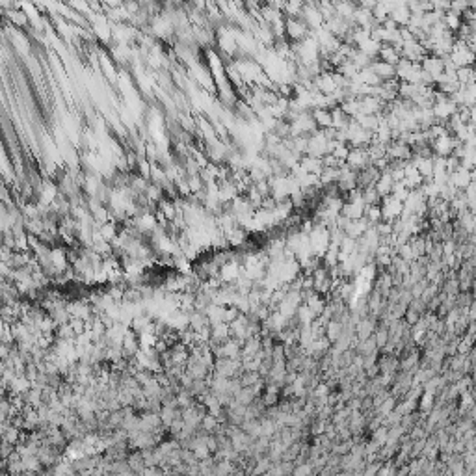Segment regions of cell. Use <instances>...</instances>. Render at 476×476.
Wrapping results in <instances>:
<instances>
[{"label": "cell", "mask_w": 476, "mask_h": 476, "mask_svg": "<svg viewBox=\"0 0 476 476\" xmlns=\"http://www.w3.org/2000/svg\"><path fill=\"white\" fill-rule=\"evenodd\" d=\"M381 214H383V221H394L398 220L404 212V203L398 201L396 197H383L381 199Z\"/></svg>", "instance_id": "5b68a950"}, {"label": "cell", "mask_w": 476, "mask_h": 476, "mask_svg": "<svg viewBox=\"0 0 476 476\" xmlns=\"http://www.w3.org/2000/svg\"><path fill=\"white\" fill-rule=\"evenodd\" d=\"M346 164L352 168L354 171H363L365 168L372 164L370 162V156H368V151L366 149H359V147H350V154L346 158Z\"/></svg>", "instance_id": "8992f818"}, {"label": "cell", "mask_w": 476, "mask_h": 476, "mask_svg": "<svg viewBox=\"0 0 476 476\" xmlns=\"http://www.w3.org/2000/svg\"><path fill=\"white\" fill-rule=\"evenodd\" d=\"M285 30H287V37L290 43H301L303 39L309 37V34H311L309 26H307L299 17L298 19H292V17L285 19Z\"/></svg>", "instance_id": "3957f363"}, {"label": "cell", "mask_w": 476, "mask_h": 476, "mask_svg": "<svg viewBox=\"0 0 476 476\" xmlns=\"http://www.w3.org/2000/svg\"><path fill=\"white\" fill-rule=\"evenodd\" d=\"M461 166L467 168V170H474L476 168V147H469L465 145L463 156H461Z\"/></svg>", "instance_id": "44dd1931"}, {"label": "cell", "mask_w": 476, "mask_h": 476, "mask_svg": "<svg viewBox=\"0 0 476 476\" xmlns=\"http://www.w3.org/2000/svg\"><path fill=\"white\" fill-rule=\"evenodd\" d=\"M299 19L309 26L311 32H316L320 30V28H324V23H326V19H324L322 12H320V8H318V2H305Z\"/></svg>", "instance_id": "7a4b0ae2"}, {"label": "cell", "mask_w": 476, "mask_h": 476, "mask_svg": "<svg viewBox=\"0 0 476 476\" xmlns=\"http://www.w3.org/2000/svg\"><path fill=\"white\" fill-rule=\"evenodd\" d=\"M312 119L316 123V127L320 130H328V128H333V117H331L330 110H324V108H316L312 110Z\"/></svg>", "instance_id": "9a60e30c"}, {"label": "cell", "mask_w": 476, "mask_h": 476, "mask_svg": "<svg viewBox=\"0 0 476 476\" xmlns=\"http://www.w3.org/2000/svg\"><path fill=\"white\" fill-rule=\"evenodd\" d=\"M456 76H458V82L461 86H470V84H474V82H476V74H474V69H472V67L458 69Z\"/></svg>", "instance_id": "ffe728a7"}, {"label": "cell", "mask_w": 476, "mask_h": 476, "mask_svg": "<svg viewBox=\"0 0 476 476\" xmlns=\"http://www.w3.org/2000/svg\"><path fill=\"white\" fill-rule=\"evenodd\" d=\"M421 67L424 73H428L435 80L437 76H441V74L445 73V61H443V58H439V56L428 54L426 58L421 61Z\"/></svg>", "instance_id": "52a82bcc"}, {"label": "cell", "mask_w": 476, "mask_h": 476, "mask_svg": "<svg viewBox=\"0 0 476 476\" xmlns=\"http://www.w3.org/2000/svg\"><path fill=\"white\" fill-rule=\"evenodd\" d=\"M445 25H446V28L452 32V34H458L459 32V28L463 26V15H458V13H454V12H448V13H445Z\"/></svg>", "instance_id": "ac0fdd59"}, {"label": "cell", "mask_w": 476, "mask_h": 476, "mask_svg": "<svg viewBox=\"0 0 476 476\" xmlns=\"http://www.w3.org/2000/svg\"><path fill=\"white\" fill-rule=\"evenodd\" d=\"M348 154H350V145H348V143H339V141H337L335 149L331 151V156H335L339 162H346Z\"/></svg>", "instance_id": "603a6c76"}, {"label": "cell", "mask_w": 476, "mask_h": 476, "mask_svg": "<svg viewBox=\"0 0 476 476\" xmlns=\"http://www.w3.org/2000/svg\"><path fill=\"white\" fill-rule=\"evenodd\" d=\"M363 218L368 221V225H370V227H376L378 223H381V221H383L381 207H379V205H374V207H365V216H363Z\"/></svg>", "instance_id": "e0dca14e"}, {"label": "cell", "mask_w": 476, "mask_h": 476, "mask_svg": "<svg viewBox=\"0 0 476 476\" xmlns=\"http://www.w3.org/2000/svg\"><path fill=\"white\" fill-rule=\"evenodd\" d=\"M472 69H474V74H476V63H474V65H472Z\"/></svg>", "instance_id": "4316f807"}, {"label": "cell", "mask_w": 476, "mask_h": 476, "mask_svg": "<svg viewBox=\"0 0 476 476\" xmlns=\"http://www.w3.org/2000/svg\"><path fill=\"white\" fill-rule=\"evenodd\" d=\"M10 19H12V23L15 26H28V15H26L25 12H12L10 13Z\"/></svg>", "instance_id": "cb8c5ba5"}, {"label": "cell", "mask_w": 476, "mask_h": 476, "mask_svg": "<svg viewBox=\"0 0 476 476\" xmlns=\"http://www.w3.org/2000/svg\"><path fill=\"white\" fill-rule=\"evenodd\" d=\"M378 60H381V61H385V63H389V65H394V67H396L398 63H400V60H402V50L396 49V47H392V45H381Z\"/></svg>", "instance_id": "8fae6325"}, {"label": "cell", "mask_w": 476, "mask_h": 476, "mask_svg": "<svg viewBox=\"0 0 476 476\" xmlns=\"http://www.w3.org/2000/svg\"><path fill=\"white\" fill-rule=\"evenodd\" d=\"M389 17L394 21L398 25V28H406V26L409 25V21H411V12H409L408 8V2H394V10L391 12V15Z\"/></svg>", "instance_id": "30bf717a"}, {"label": "cell", "mask_w": 476, "mask_h": 476, "mask_svg": "<svg viewBox=\"0 0 476 476\" xmlns=\"http://www.w3.org/2000/svg\"><path fill=\"white\" fill-rule=\"evenodd\" d=\"M394 179L385 171V173H381V177H379V181L376 183V186L374 188L378 190V194L381 196V199L383 197H389V196H392V190H394Z\"/></svg>", "instance_id": "5bb4252c"}, {"label": "cell", "mask_w": 476, "mask_h": 476, "mask_svg": "<svg viewBox=\"0 0 476 476\" xmlns=\"http://www.w3.org/2000/svg\"><path fill=\"white\" fill-rule=\"evenodd\" d=\"M363 201L366 207H374V205H381V196L378 194V190L370 186V188L363 190Z\"/></svg>", "instance_id": "7402d4cb"}, {"label": "cell", "mask_w": 476, "mask_h": 476, "mask_svg": "<svg viewBox=\"0 0 476 476\" xmlns=\"http://www.w3.org/2000/svg\"><path fill=\"white\" fill-rule=\"evenodd\" d=\"M458 143H459V140L456 138V136L446 134V136H441V138H437V140H434V143H432V149H434L435 156L448 158V156H452V153H454V149L458 147Z\"/></svg>", "instance_id": "277c9868"}, {"label": "cell", "mask_w": 476, "mask_h": 476, "mask_svg": "<svg viewBox=\"0 0 476 476\" xmlns=\"http://www.w3.org/2000/svg\"><path fill=\"white\" fill-rule=\"evenodd\" d=\"M469 8H470V2H465V0H461V2H450V12L458 13V15H463Z\"/></svg>", "instance_id": "484cf974"}, {"label": "cell", "mask_w": 476, "mask_h": 476, "mask_svg": "<svg viewBox=\"0 0 476 476\" xmlns=\"http://www.w3.org/2000/svg\"><path fill=\"white\" fill-rule=\"evenodd\" d=\"M365 207H366L365 203H346L344 201L341 214L344 216V218H348V220H352V221L361 220V218L365 216Z\"/></svg>", "instance_id": "7c38bea8"}, {"label": "cell", "mask_w": 476, "mask_h": 476, "mask_svg": "<svg viewBox=\"0 0 476 476\" xmlns=\"http://www.w3.org/2000/svg\"><path fill=\"white\" fill-rule=\"evenodd\" d=\"M470 183H472L470 170H467V168H463V166H459L456 171H452L450 177H448V184H452V186H454L456 190H459V192H463Z\"/></svg>", "instance_id": "ba28073f"}, {"label": "cell", "mask_w": 476, "mask_h": 476, "mask_svg": "<svg viewBox=\"0 0 476 476\" xmlns=\"http://www.w3.org/2000/svg\"><path fill=\"white\" fill-rule=\"evenodd\" d=\"M335 73L342 74V76H344V78H348V80H354L355 76H357V74L361 73V69L357 67V65H355V63H354V61H352V60H348V61H344V63H342L341 67L337 69Z\"/></svg>", "instance_id": "d6986e66"}, {"label": "cell", "mask_w": 476, "mask_h": 476, "mask_svg": "<svg viewBox=\"0 0 476 476\" xmlns=\"http://www.w3.org/2000/svg\"><path fill=\"white\" fill-rule=\"evenodd\" d=\"M413 166L417 168V171L421 173L422 179H432L434 177V158H419V156H413Z\"/></svg>", "instance_id": "2e32d148"}, {"label": "cell", "mask_w": 476, "mask_h": 476, "mask_svg": "<svg viewBox=\"0 0 476 476\" xmlns=\"http://www.w3.org/2000/svg\"><path fill=\"white\" fill-rule=\"evenodd\" d=\"M450 61L458 69L472 67V65L476 63V54L469 49V47H467V43L456 39L454 47H452V52H450Z\"/></svg>", "instance_id": "6da1fadb"}, {"label": "cell", "mask_w": 476, "mask_h": 476, "mask_svg": "<svg viewBox=\"0 0 476 476\" xmlns=\"http://www.w3.org/2000/svg\"><path fill=\"white\" fill-rule=\"evenodd\" d=\"M299 166H301L307 173L318 175V177H320V173H322V170H324V160L316 158V156H311V154H305L303 158L299 160Z\"/></svg>", "instance_id": "4fadbf2b"}, {"label": "cell", "mask_w": 476, "mask_h": 476, "mask_svg": "<svg viewBox=\"0 0 476 476\" xmlns=\"http://www.w3.org/2000/svg\"><path fill=\"white\" fill-rule=\"evenodd\" d=\"M370 69H372L374 74H376L381 82L396 80V67H394V65H389V63H385V61H381V60H376Z\"/></svg>", "instance_id": "9c48e42d"}, {"label": "cell", "mask_w": 476, "mask_h": 476, "mask_svg": "<svg viewBox=\"0 0 476 476\" xmlns=\"http://www.w3.org/2000/svg\"><path fill=\"white\" fill-rule=\"evenodd\" d=\"M434 398L435 394H432V392H422V398H421V404H419V408H421V411H428V409H432V406H434Z\"/></svg>", "instance_id": "d4e9b609"}]
</instances>
